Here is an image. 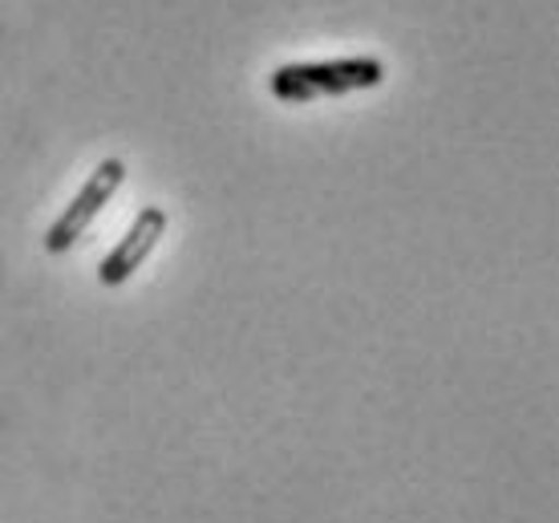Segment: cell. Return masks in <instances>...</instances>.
I'll return each mask as SVG.
<instances>
[{
  "label": "cell",
  "instance_id": "1",
  "mask_svg": "<svg viewBox=\"0 0 559 523\" xmlns=\"http://www.w3.org/2000/svg\"><path fill=\"white\" fill-rule=\"evenodd\" d=\"M385 78L378 57H336V61H293L272 73V94L280 102H312L336 98L349 90H369Z\"/></svg>",
  "mask_w": 559,
  "mask_h": 523
},
{
  "label": "cell",
  "instance_id": "2",
  "mask_svg": "<svg viewBox=\"0 0 559 523\" xmlns=\"http://www.w3.org/2000/svg\"><path fill=\"white\" fill-rule=\"evenodd\" d=\"M122 179H127V167H122V158H106L90 179L82 183V191L73 195V203L66 207V215L57 219L53 227H49V236H45V248L49 252H66L78 236H82L85 227L94 224V215L106 207L114 199V191L122 187Z\"/></svg>",
  "mask_w": 559,
  "mask_h": 523
},
{
  "label": "cell",
  "instance_id": "3",
  "mask_svg": "<svg viewBox=\"0 0 559 523\" xmlns=\"http://www.w3.org/2000/svg\"><path fill=\"white\" fill-rule=\"evenodd\" d=\"M167 236V212L163 207H142L139 219L130 224V231L122 236V243L114 248L106 260H102L98 269V281L106 288H118V284H127L134 276V269H142V260L158 248V240Z\"/></svg>",
  "mask_w": 559,
  "mask_h": 523
}]
</instances>
